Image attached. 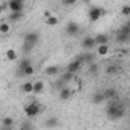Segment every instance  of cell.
I'll list each match as a JSON object with an SVG mask.
<instances>
[{"label": "cell", "mask_w": 130, "mask_h": 130, "mask_svg": "<svg viewBox=\"0 0 130 130\" xmlns=\"http://www.w3.org/2000/svg\"><path fill=\"white\" fill-rule=\"evenodd\" d=\"M77 2H78V0H63V5L64 6H74Z\"/></svg>", "instance_id": "obj_32"}, {"label": "cell", "mask_w": 130, "mask_h": 130, "mask_svg": "<svg viewBox=\"0 0 130 130\" xmlns=\"http://www.w3.org/2000/svg\"><path fill=\"white\" fill-rule=\"evenodd\" d=\"M118 32H122V34H128V35H130V23H124V25L118 29Z\"/></svg>", "instance_id": "obj_30"}, {"label": "cell", "mask_w": 130, "mask_h": 130, "mask_svg": "<svg viewBox=\"0 0 130 130\" xmlns=\"http://www.w3.org/2000/svg\"><path fill=\"white\" fill-rule=\"evenodd\" d=\"M90 74H96L98 72V64L96 63H90V71H89Z\"/></svg>", "instance_id": "obj_33"}, {"label": "cell", "mask_w": 130, "mask_h": 130, "mask_svg": "<svg viewBox=\"0 0 130 130\" xmlns=\"http://www.w3.org/2000/svg\"><path fill=\"white\" fill-rule=\"evenodd\" d=\"M20 89L23 93H32V81H25Z\"/></svg>", "instance_id": "obj_26"}, {"label": "cell", "mask_w": 130, "mask_h": 130, "mask_svg": "<svg viewBox=\"0 0 130 130\" xmlns=\"http://www.w3.org/2000/svg\"><path fill=\"white\" fill-rule=\"evenodd\" d=\"M44 23H46L47 26H57V25L60 23V20H58L57 15H49V17L44 19Z\"/></svg>", "instance_id": "obj_19"}, {"label": "cell", "mask_w": 130, "mask_h": 130, "mask_svg": "<svg viewBox=\"0 0 130 130\" xmlns=\"http://www.w3.org/2000/svg\"><path fill=\"white\" fill-rule=\"evenodd\" d=\"M84 2H86V3H89V2H90V0H84Z\"/></svg>", "instance_id": "obj_37"}, {"label": "cell", "mask_w": 130, "mask_h": 130, "mask_svg": "<svg viewBox=\"0 0 130 130\" xmlns=\"http://www.w3.org/2000/svg\"><path fill=\"white\" fill-rule=\"evenodd\" d=\"M5 57L9 60V61H15L17 60V57H19V54H17V51L15 49H6V52H5Z\"/></svg>", "instance_id": "obj_17"}, {"label": "cell", "mask_w": 130, "mask_h": 130, "mask_svg": "<svg viewBox=\"0 0 130 130\" xmlns=\"http://www.w3.org/2000/svg\"><path fill=\"white\" fill-rule=\"evenodd\" d=\"M81 66H83L81 60H80V58H75V60H72L68 66H66V71H68V72H72V74H77V72L81 69Z\"/></svg>", "instance_id": "obj_8"}, {"label": "cell", "mask_w": 130, "mask_h": 130, "mask_svg": "<svg viewBox=\"0 0 130 130\" xmlns=\"http://www.w3.org/2000/svg\"><path fill=\"white\" fill-rule=\"evenodd\" d=\"M41 106H40V103H37V101H32V103H28L26 106H25V116L26 118H35V116H38L40 113H41Z\"/></svg>", "instance_id": "obj_3"}, {"label": "cell", "mask_w": 130, "mask_h": 130, "mask_svg": "<svg viewBox=\"0 0 130 130\" xmlns=\"http://www.w3.org/2000/svg\"><path fill=\"white\" fill-rule=\"evenodd\" d=\"M64 86H66V83H64L61 78H60V80H57V81H54V89H57V92H58L60 89H63Z\"/></svg>", "instance_id": "obj_29"}, {"label": "cell", "mask_w": 130, "mask_h": 130, "mask_svg": "<svg viewBox=\"0 0 130 130\" xmlns=\"http://www.w3.org/2000/svg\"><path fill=\"white\" fill-rule=\"evenodd\" d=\"M95 46H96V44H95L93 37H84V38L81 40V47L86 49V51H92Z\"/></svg>", "instance_id": "obj_10"}, {"label": "cell", "mask_w": 130, "mask_h": 130, "mask_svg": "<svg viewBox=\"0 0 130 130\" xmlns=\"http://www.w3.org/2000/svg\"><path fill=\"white\" fill-rule=\"evenodd\" d=\"M93 40H95L96 46L98 44H109V35H106V34H96L93 37Z\"/></svg>", "instance_id": "obj_13"}, {"label": "cell", "mask_w": 130, "mask_h": 130, "mask_svg": "<svg viewBox=\"0 0 130 130\" xmlns=\"http://www.w3.org/2000/svg\"><path fill=\"white\" fill-rule=\"evenodd\" d=\"M78 58L81 60V63L84 64V63H93V54H90V52H87V54H83V55H78Z\"/></svg>", "instance_id": "obj_20"}, {"label": "cell", "mask_w": 130, "mask_h": 130, "mask_svg": "<svg viewBox=\"0 0 130 130\" xmlns=\"http://www.w3.org/2000/svg\"><path fill=\"white\" fill-rule=\"evenodd\" d=\"M29 64H31V60H29L28 57L22 58V60H20V63H19V66H17V69H19V74H22V71H23L26 66H29Z\"/></svg>", "instance_id": "obj_23"}, {"label": "cell", "mask_w": 130, "mask_h": 130, "mask_svg": "<svg viewBox=\"0 0 130 130\" xmlns=\"http://www.w3.org/2000/svg\"><path fill=\"white\" fill-rule=\"evenodd\" d=\"M74 89H71V87H68V86H64L63 89H60L58 90V98L61 100V101H68V100H71L72 98V95H74Z\"/></svg>", "instance_id": "obj_6"}, {"label": "cell", "mask_w": 130, "mask_h": 130, "mask_svg": "<svg viewBox=\"0 0 130 130\" xmlns=\"http://www.w3.org/2000/svg\"><path fill=\"white\" fill-rule=\"evenodd\" d=\"M20 128H32V124L25 122V124H22V125H20Z\"/></svg>", "instance_id": "obj_34"}, {"label": "cell", "mask_w": 130, "mask_h": 130, "mask_svg": "<svg viewBox=\"0 0 130 130\" xmlns=\"http://www.w3.org/2000/svg\"><path fill=\"white\" fill-rule=\"evenodd\" d=\"M6 8L11 12H14V11H23V8H25V0H9L8 5H6Z\"/></svg>", "instance_id": "obj_5"}, {"label": "cell", "mask_w": 130, "mask_h": 130, "mask_svg": "<svg viewBox=\"0 0 130 130\" xmlns=\"http://www.w3.org/2000/svg\"><path fill=\"white\" fill-rule=\"evenodd\" d=\"M121 14H122L124 17H130V5H124V6L121 8Z\"/></svg>", "instance_id": "obj_31"}, {"label": "cell", "mask_w": 130, "mask_h": 130, "mask_svg": "<svg viewBox=\"0 0 130 130\" xmlns=\"http://www.w3.org/2000/svg\"><path fill=\"white\" fill-rule=\"evenodd\" d=\"M109 54V44H98L96 46V55L98 57H106Z\"/></svg>", "instance_id": "obj_15"}, {"label": "cell", "mask_w": 130, "mask_h": 130, "mask_svg": "<svg viewBox=\"0 0 130 130\" xmlns=\"http://www.w3.org/2000/svg\"><path fill=\"white\" fill-rule=\"evenodd\" d=\"M90 101H92L95 106H100L101 103H104V96H103V93H101V92H95V93L92 95Z\"/></svg>", "instance_id": "obj_16"}, {"label": "cell", "mask_w": 130, "mask_h": 130, "mask_svg": "<svg viewBox=\"0 0 130 130\" xmlns=\"http://www.w3.org/2000/svg\"><path fill=\"white\" fill-rule=\"evenodd\" d=\"M66 35H69V37H75L78 32H80V25L78 23H75V22H69L68 25H66Z\"/></svg>", "instance_id": "obj_7"}, {"label": "cell", "mask_w": 130, "mask_h": 130, "mask_svg": "<svg viewBox=\"0 0 130 130\" xmlns=\"http://www.w3.org/2000/svg\"><path fill=\"white\" fill-rule=\"evenodd\" d=\"M49 15H52V12H51V11H46V12L43 14V17H44V19H46V17H49Z\"/></svg>", "instance_id": "obj_36"}, {"label": "cell", "mask_w": 130, "mask_h": 130, "mask_svg": "<svg viewBox=\"0 0 130 130\" xmlns=\"http://www.w3.org/2000/svg\"><path fill=\"white\" fill-rule=\"evenodd\" d=\"M74 78H75V74H72V72H68V71H64L63 74H61V80L64 81V83H71V81H74Z\"/></svg>", "instance_id": "obj_18"}, {"label": "cell", "mask_w": 130, "mask_h": 130, "mask_svg": "<svg viewBox=\"0 0 130 130\" xmlns=\"http://www.w3.org/2000/svg\"><path fill=\"white\" fill-rule=\"evenodd\" d=\"M130 40L128 34H122V32H116V43H127Z\"/></svg>", "instance_id": "obj_25"}, {"label": "cell", "mask_w": 130, "mask_h": 130, "mask_svg": "<svg viewBox=\"0 0 130 130\" xmlns=\"http://www.w3.org/2000/svg\"><path fill=\"white\" fill-rule=\"evenodd\" d=\"M12 125H14V118L8 116V118H3V119H2V127H5V128H11Z\"/></svg>", "instance_id": "obj_27"}, {"label": "cell", "mask_w": 130, "mask_h": 130, "mask_svg": "<svg viewBox=\"0 0 130 130\" xmlns=\"http://www.w3.org/2000/svg\"><path fill=\"white\" fill-rule=\"evenodd\" d=\"M106 115L112 121H118V119L125 116V106L121 101H118V96L110 100V103H109V106L106 109Z\"/></svg>", "instance_id": "obj_1"}, {"label": "cell", "mask_w": 130, "mask_h": 130, "mask_svg": "<svg viewBox=\"0 0 130 130\" xmlns=\"http://www.w3.org/2000/svg\"><path fill=\"white\" fill-rule=\"evenodd\" d=\"M44 125H46V127H57V125H58V119H57L55 116H52V118H49V119L44 122Z\"/></svg>", "instance_id": "obj_28"}, {"label": "cell", "mask_w": 130, "mask_h": 130, "mask_svg": "<svg viewBox=\"0 0 130 130\" xmlns=\"http://www.w3.org/2000/svg\"><path fill=\"white\" fill-rule=\"evenodd\" d=\"M101 93H103V96H104V101H110V100H113V98L118 96V90H116L115 87H106Z\"/></svg>", "instance_id": "obj_9"}, {"label": "cell", "mask_w": 130, "mask_h": 130, "mask_svg": "<svg viewBox=\"0 0 130 130\" xmlns=\"http://www.w3.org/2000/svg\"><path fill=\"white\" fill-rule=\"evenodd\" d=\"M9 31H11L9 22H2V23H0V34L6 35V34H9Z\"/></svg>", "instance_id": "obj_24"}, {"label": "cell", "mask_w": 130, "mask_h": 130, "mask_svg": "<svg viewBox=\"0 0 130 130\" xmlns=\"http://www.w3.org/2000/svg\"><path fill=\"white\" fill-rule=\"evenodd\" d=\"M119 71H121V66H118V64H110V66L106 68V74H109V75H115Z\"/></svg>", "instance_id": "obj_21"}, {"label": "cell", "mask_w": 130, "mask_h": 130, "mask_svg": "<svg viewBox=\"0 0 130 130\" xmlns=\"http://www.w3.org/2000/svg\"><path fill=\"white\" fill-rule=\"evenodd\" d=\"M43 90H44V81H41V80L32 81V93L34 95H40V93H43Z\"/></svg>", "instance_id": "obj_11"}, {"label": "cell", "mask_w": 130, "mask_h": 130, "mask_svg": "<svg viewBox=\"0 0 130 130\" xmlns=\"http://www.w3.org/2000/svg\"><path fill=\"white\" fill-rule=\"evenodd\" d=\"M103 15H104V9L100 8V6H92V8L89 9V12H87V19H89V22H92V23L98 22Z\"/></svg>", "instance_id": "obj_4"}, {"label": "cell", "mask_w": 130, "mask_h": 130, "mask_svg": "<svg viewBox=\"0 0 130 130\" xmlns=\"http://www.w3.org/2000/svg\"><path fill=\"white\" fill-rule=\"evenodd\" d=\"M58 74H60V68L55 66V64L47 66V68L44 69V75H47V77H55V75H58Z\"/></svg>", "instance_id": "obj_14"}, {"label": "cell", "mask_w": 130, "mask_h": 130, "mask_svg": "<svg viewBox=\"0 0 130 130\" xmlns=\"http://www.w3.org/2000/svg\"><path fill=\"white\" fill-rule=\"evenodd\" d=\"M22 19H23V11H14V12H11V11H9L8 22H12V23H15V22H20Z\"/></svg>", "instance_id": "obj_12"}, {"label": "cell", "mask_w": 130, "mask_h": 130, "mask_svg": "<svg viewBox=\"0 0 130 130\" xmlns=\"http://www.w3.org/2000/svg\"><path fill=\"white\" fill-rule=\"evenodd\" d=\"M5 8H6V5H2V3H0V14L5 11Z\"/></svg>", "instance_id": "obj_35"}, {"label": "cell", "mask_w": 130, "mask_h": 130, "mask_svg": "<svg viewBox=\"0 0 130 130\" xmlns=\"http://www.w3.org/2000/svg\"><path fill=\"white\" fill-rule=\"evenodd\" d=\"M34 74H35V69H34V66H32V63H31L29 66H26V68L22 71L20 75H23V77H32Z\"/></svg>", "instance_id": "obj_22"}, {"label": "cell", "mask_w": 130, "mask_h": 130, "mask_svg": "<svg viewBox=\"0 0 130 130\" xmlns=\"http://www.w3.org/2000/svg\"><path fill=\"white\" fill-rule=\"evenodd\" d=\"M38 41H40V34H38V32H35V31L26 32L25 37H23V47H22L23 52L29 54V52L38 44Z\"/></svg>", "instance_id": "obj_2"}]
</instances>
